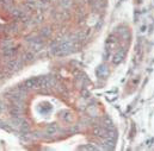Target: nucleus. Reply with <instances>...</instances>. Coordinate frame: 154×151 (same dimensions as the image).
I'll return each instance as SVG.
<instances>
[{
	"mask_svg": "<svg viewBox=\"0 0 154 151\" xmlns=\"http://www.w3.org/2000/svg\"><path fill=\"white\" fill-rule=\"evenodd\" d=\"M72 48H73V45H72L70 42L63 41L60 44H57V45L51 49V52L54 55H56V56H63V55L69 54V52L72 51Z\"/></svg>",
	"mask_w": 154,
	"mask_h": 151,
	"instance_id": "nucleus-1",
	"label": "nucleus"
},
{
	"mask_svg": "<svg viewBox=\"0 0 154 151\" xmlns=\"http://www.w3.org/2000/svg\"><path fill=\"white\" fill-rule=\"evenodd\" d=\"M24 88L26 89H36L37 88V79H29L24 82Z\"/></svg>",
	"mask_w": 154,
	"mask_h": 151,
	"instance_id": "nucleus-2",
	"label": "nucleus"
},
{
	"mask_svg": "<svg viewBox=\"0 0 154 151\" xmlns=\"http://www.w3.org/2000/svg\"><path fill=\"white\" fill-rule=\"evenodd\" d=\"M125 57V50L124 49H121L116 52V55L114 57V63H120V62L123 61V58Z\"/></svg>",
	"mask_w": 154,
	"mask_h": 151,
	"instance_id": "nucleus-3",
	"label": "nucleus"
},
{
	"mask_svg": "<svg viewBox=\"0 0 154 151\" xmlns=\"http://www.w3.org/2000/svg\"><path fill=\"white\" fill-rule=\"evenodd\" d=\"M47 133L48 135H50V136H54V135H56V132L59 131V127H57V125L56 124H51V125H49L48 127H47Z\"/></svg>",
	"mask_w": 154,
	"mask_h": 151,
	"instance_id": "nucleus-4",
	"label": "nucleus"
},
{
	"mask_svg": "<svg viewBox=\"0 0 154 151\" xmlns=\"http://www.w3.org/2000/svg\"><path fill=\"white\" fill-rule=\"evenodd\" d=\"M97 74H98V76H101V77H105L107 75V68L105 66H101L97 69Z\"/></svg>",
	"mask_w": 154,
	"mask_h": 151,
	"instance_id": "nucleus-5",
	"label": "nucleus"
},
{
	"mask_svg": "<svg viewBox=\"0 0 154 151\" xmlns=\"http://www.w3.org/2000/svg\"><path fill=\"white\" fill-rule=\"evenodd\" d=\"M60 117H61V119H62L63 121H66V123H69V121L72 120L70 113H69V112H67V111L61 112V113H60Z\"/></svg>",
	"mask_w": 154,
	"mask_h": 151,
	"instance_id": "nucleus-6",
	"label": "nucleus"
}]
</instances>
